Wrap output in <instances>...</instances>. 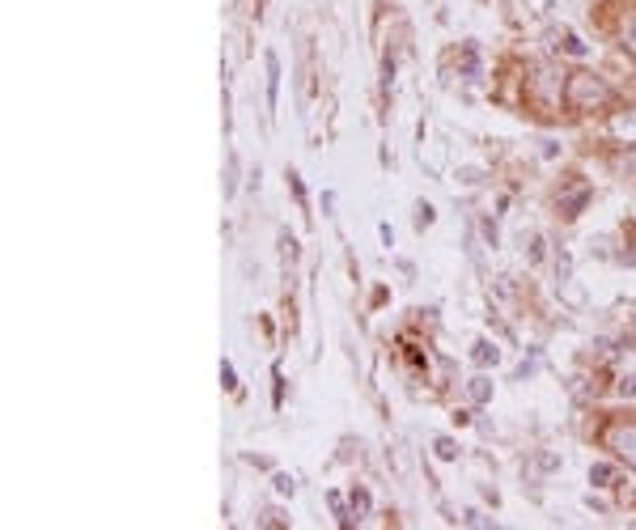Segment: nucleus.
Wrapping results in <instances>:
<instances>
[{"label": "nucleus", "instance_id": "f257e3e1", "mask_svg": "<svg viewBox=\"0 0 636 530\" xmlns=\"http://www.w3.org/2000/svg\"><path fill=\"white\" fill-rule=\"evenodd\" d=\"M564 102L573 106V111H590V106H603V102H611V90L598 77H590V73H577V77H569V85H564Z\"/></svg>", "mask_w": 636, "mask_h": 530}, {"label": "nucleus", "instance_id": "f03ea898", "mask_svg": "<svg viewBox=\"0 0 636 530\" xmlns=\"http://www.w3.org/2000/svg\"><path fill=\"white\" fill-rule=\"evenodd\" d=\"M611 446L620 450V454L628 458V463L636 467V424H620V429L611 433Z\"/></svg>", "mask_w": 636, "mask_h": 530}, {"label": "nucleus", "instance_id": "7ed1b4c3", "mask_svg": "<svg viewBox=\"0 0 636 530\" xmlns=\"http://www.w3.org/2000/svg\"><path fill=\"white\" fill-rule=\"evenodd\" d=\"M586 200H590V187H577V191H569V196H560V212L564 217H577V212L586 208Z\"/></svg>", "mask_w": 636, "mask_h": 530}, {"label": "nucleus", "instance_id": "20e7f679", "mask_svg": "<svg viewBox=\"0 0 636 530\" xmlns=\"http://www.w3.org/2000/svg\"><path fill=\"white\" fill-rule=\"evenodd\" d=\"M471 357L480 361V365H497V361H501V348H497V344H488V340H480V344H475Z\"/></svg>", "mask_w": 636, "mask_h": 530}, {"label": "nucleus", "instance_id": "39448f33", "mask_svg": "<svg viewBox=\"0 0 636 530\" xmlns=\"http://www.w3.org/2000/svg\"><path fill=\"white\" fill-rule=\"evenodd\" d=\"M276 90H280V60L268 51V102L276 106Z\"/></svg>", "mask_w": 636, "mask_h": 530}, {"label": "nucleus", "instance_id": "423d86ee", "mask_svg": "<svg viewBox=\"0 0 636 530\" xmlns=\"http://www.w3.org/2000/svg\"><path fill=\"white\" fill-rule=\"evenodd\" d=\"M467 391H471V399H475V403H488V399H492L488 378H471V382H467Z\"/></svg>", "mask_w": 636, "mask_h": 530}, {"label": "nucleus", "instance_id": "0eeeda50", "mask_svg": "<svg viewBox=\"0 0 636 530\" xmlns=\"http://www.w3.org/2000/svg\"><path fill=\"white\" fill-rule=\"evenodd\" d=\"M433 450H437V458H446V463H454V458H458V446H454L450 437H437V441H433Z\"/></svg>", "mask_w": 636, "mask_h": 530}, {"label": "nucleus", "instance_id": "6e6552de", "mask_svg": "<svg viewBox=\"0 0 636 530\" xmlns=\"http://www.w3.org/2000/svg\"><path fill=\"white\" fill-rule=\"evenodd\" d=\"M615 480V471L611 467H603V463H598V467H590V484H598V488H607Z\"/></svg>", "mask_w": 636, "mask_h": 530}, {"label": "nucleus", "instance_id": "1a4fd4ad", "mask_svg": "<svg viewBox=\"0 0 636 530\" xmlns=\"http://www.w3.org/2000/svg\"><path fill=\"white\" fill-rule=\"evenodd\" d=\"M429 225H433V204L420 200V204H416V229H429Z\"/></svg>", "mask_w": 636, "mask_h": 530}, {"label": "nucleus", "instance_id": "9d476101", "mask_svg": "<svg viewBox=\"0 0 636 530\" xmlns=\"http://www.w3.org/2000/svg\"><path fill=\"white\" fill-rule=\"evenodd\" d=\"M352 509H357V514H369V492L365 488H352Z\"/></svg>", "mask_w": 636, "mask_h": 530}, {"label": "nucleus", "instance_id": "9b49d317", "mask_svg": "<svg viewBox=\"0 0 636 530\" xmlns=\"http://www.w3.org/2000/svg\"><path fill=\"white\" fill-rule=\"evenodd\" d=\"M272 484H276V492H280V497H293V488H297V484H293V475H276Z\"/></svg>", "mask_w": 636, "mask_h": 530}, {"label": "nucleus", "instance_id": "f8f14e48", "mask_svg": "<svg viewBox=\"0 0 636 530\" xmlns=\"http://www.w3.org/2000/svg\"><path fill=\"white\" fill-rule=\"evenodd\" d=\"M221 382H225V391H238V382H234V365L221 361Z\"/></svg>", "mask_w": 636, "mask_h": 530}, {"label": "nucleus", "instance_id": "ddd939ff", "mask_svg": "<svg viewBox=\"0 0 636 530\" xmlns=\"http://www.w3.org/2000/svg\"><path fill=\"white\" fill-rule=\"evenodd\" d=\"M611 128H615V132H620V136H636V119H615V123H611Z\"/></svg>", "mask_w": 636, "mask_h": 530}, {"label": "nucleus", "instance_id": "4468645a", "mask_svg": "<svg viewBox=\"0 0 636 530\" xmlns=\"http://www.w3.org/2000/svg\"><path fill=\"white\" fill-rule=\"evenodd\" d=\"M463 522H467V526H492V518H484V514H475V509H467V514H463Z\"/></svg>", "mask_w": 636, "mask_h": 530}, {"label": "nucleus", "instance_id": "2eb2a0df", "mask_svg": "<svg viewBox=\"0 0 636 530\" xmlns=\"http://www.w3.org/2000/svg\"><path fill=\"white\" fill-rule=\"evenodd\" d=\"M263 526H285V518H280L276 509H268V514H263Z\"/></svg>", "mask_w": 636, "mask_h": 530}, {"label": "nucleus", "instance_id": "dca6fc26", "mask_svg": "<svg viewBox=\"0 0 636 530\" xmlns=\"http://www.w3.org/2000/svg\"><path fill=\"white\" fill-rule=\"evenodd\" d=\"M624 395H636V374H632V378H624Z\"/></svg>", "mask_w": 636, "mask_h": 530}]
</instances>
